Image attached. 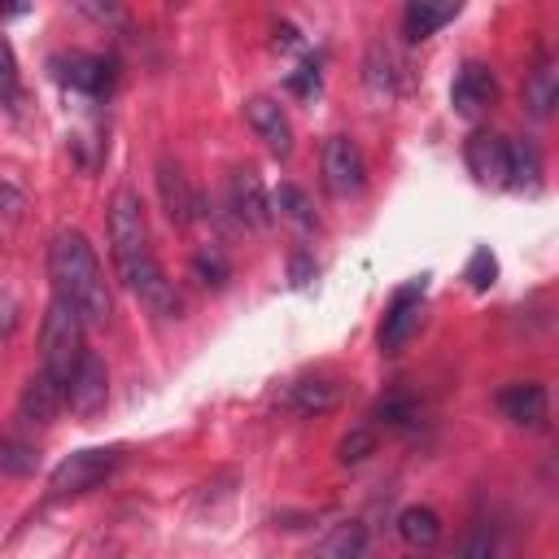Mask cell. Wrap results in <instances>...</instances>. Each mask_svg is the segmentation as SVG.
Here are the masks:
<instances>
[{"label": "cell", "instance_id": "obj_9", "mask_svg": "<svg viewBox=\"0 0 559 559\" xmlns=\"http://www.w3.org/2000/svg\"><path fill=\"white\" fill-rule=\"evenodd\" d=\"M463 162L485 188H507V140L498 131H472L463 144Z\"/></svg>", "mask_w": 559, "mask_h": 559}, {"label": "cell", "instance_id": "obj_20", "mask_svg": "<svg viewBox=\"0 0 559 559\" xmlns=\"http://www.w3.org/2000/svg\"><path fill=\"white\" fill-rule=\"evenodd\" d=\"M284 397L301 415H323V411H332L341 402V384L336 380H293Z\"/></svg>", "mask_w": 559, "mask_h": 559}, {"label": "cell", "instance_id": "obj_21", "mask_svg": "<svg viewBox=\"0 0 559 559\" xmlns=\"http://www.w3.org/2000/svg\"><path fill=\"white\" fill-rule=\"evenodd\" d=\"M271 214H280L284 223H293L301 236H310L314 227H319V218H314V205H310V197L297 188V183H280L275 188V197H271Z\"/></svg>", "mask_w": 559, "mask_h": 559}, {"label": "cell", "instance_id": "obj_1", "mask_svg": "<svg viewBox=\"0 0 559 559\" xmlns=\"http://www.w3.org/2000/svg\"><path fill=\"white\" fill-rule=\"evenodd\" d=\"M109 258L118 280L162 319H179V293L166 280V271L157 266L153 249H148V223H144V205L131 188H118L109 201Z\"/></svg>", "mask_w": 559, "mask_h": 559}, {"label": "cell", "instance_id": "obj_5", "mask_svg": "<svg viewBox=\"0 0 559 559\" xmlns=\"http://www.w3.org/2000/svg\"><path fill=\"white\" fill-rule=\"evenodd\" d=\"M319 166H323V188H328L332 197H358L362 183H367L362 148H358L349 135H328Z\"/></svg>", "mask_w": 559, "mask_h": 559}, {"label": "cell", "instance_id": "obj_31", "mask_svg": "<svg viewBox=\"0 0 559 559\" xmlns=\"http://www.w3.org/2000/svg\"><path fill=\"white\" fill-rule=\"evenodd\" d=\"M288 92H297V96H314V92H319V70H314V66H301L297 74H288Z\"/></svg>", "mask_w": 559, "mask_h": 559}, {"label": "cell", "instance_id": "obj_10", "mask_svg": "<svg viewBox=\"0 0 559 559\" xmlns=\"http://www.w3.org/2000/svg\"><path fill=\"white\" fill-rule=\"evenodd\" d=\"M419 314H424V280L397 288V297H393V306H389V314H384V328H380L384 354H397V349L411 341V332L419 328Z\"/></svg>", "mask_w": 559, "mask_h": 559}, {"label": "cell", "instance_id": "obj_2", "mask_svg": "<svg viewBox=\"0 0 559 559\" xmlns=\"http://www.w3.org/2000/svg\"><path fill=\"white\" fill-rule=\"evenodd\" d=\"M48 280H52V297L70 301L79 310L83 323H109V288H105V271L96 249L87 245L83 231L66 227L52 236L48 245Z\"/></svg>", "mask_w": 559, "mask_h": 559}, {"label": "cell", "instance_id": "obj_19", "mask_svg": "<svg viewBox=\"0 0 559 559\" xmlns=\"http://www.w3.org/2000/svg\"><path fill=\"white\" fill-rule=\"evenodd\" d=\"M397 537L411 546V550H432L441 542V515L432 507H406L397 515Z\"/></svg>", "mask_w": 559, "mask_h": 559}, {"label": "cell", "instance_id": "obj_23", "mask_svg": "<svg viewBox=\"0 0 559 559\" xmlns=\"http://www.w3.org/2000/svg\"><path fill=\"white\" fill-rule=\"evenodd\" d=\"M362 70H367V74H362V79H367V92L380 96V100H389L393 87H397V61H393V52H389L384 44H371Z\"/></svg>", "mask_w": 559, "mask_h": 559}, {"label": "cell", "instance_id": "obj_8", "mask_svg": "<svg viewBox=\"0 0 559 559\" xmlns=\"http://www.w3.org/2000/svg\"><path fill=\"white\" fill-rule=\"evenodd\" d=\"M493 100H498V79H493V70L480 66V61H463L459 74H454V83H450V105H454L463 118H472V114L489 109Z\"/></svg>", "mask_w": 559, "mask_h": 559}, {"label": "cell", "instance_id": "obj_29", "mask_svg": "<svg viewBox=\"0 0 559 559\" xmlns=\"http://www.w3.org/2000/svg\"><path fill=\"white\" fill-rule=\"evenodd\" d=\"M493 275H498L493 253H489V249H476V253H472V262H467V271H463V280H467L476 293H485V288L493 284Z\"/></svg>", "mask_w": 559, "mask_h": 559}, {"label": "cell", "instance_id": "obj_32", "mask_svg": "<svg viewBox=\"0 0 559 559\" xmlns=\"http://www.w3.org/2000/svg\"><path fill=\"white\" fill-rule=\"evenodd\" d=\"M288 280H293V284H297V288H306V284H310V280H314V262H310V258H306V253H297V258H293V262H288Z\"/></svg>", "mask_w": 559, "mask_h": 559}, {"label": "cell", "instance_id": "obj_28", "mask_svg": "<svg viewBox=\"0 0 559 559\" xmlns=\"http://www.w3.org/2000/svg\"><path fill=\"white\" fill-rule=\"evenodd\" d=\"M367 454H376V432L371 428H349L345 437H341V445H336V459L341 463H362Z\"/></svg>", "mask_w": 559, "mask_h": 559}, {"label": "cell", "instance_id": "obj_3", "mask_svg": "<svg viewBox=\"0 0 559 559\" xmlns=\"http://www.w3.org/2000/svg\"><path fill=\"white\" fill-rule=\"evenodd\" d=\"M83 319L70 301L52 297L48 301V314H44V332H39V371L48 380H57L61 389L70 384V371L74 362L83 358Z\"/></svg>", "mask_w": 559, "mask_h": 559}, {"label": "cell", "instance_id": "obj_26", "mask_svg": "<svg viewBox=\"0 0 559 559\" xmlns=\"http://www.w3.org/2000/svg\"><path fill=\"white\" fill-rule=\"evenodd\" d=\"M0 100L9 109H17L22 100V74H17V57H13V44L0 35Z\"/></svg>", "mask_w": 559, "mask_h": 559}, {"label": "cell", "instance_id": "obj_13", "mask_svg": "<svg viewBox=\"0 0 559 559\" xmlns=\"http://www.w3.org/2000/svg\"><path fill=\"white\" fill-rule=\"evenodd\" d=\"M57 79L74 92H87V96H100L109 83H114V61L105 57H92V52H70V57H57Z\"/></svg>", "mask_w": 559, "mask_h": 559}, {"label": "cell", "instance_id": "obj_4", "mask_svg": "<svg viewBox=\"0 0 559 559\" xmlns=\"http://www.w3.org/2000/svg\"><path fill=\"white\" fill-rule=\"evenodd\" d=\"M118 463H122V450H118V445H92V450H74V454H66V459L52 467L48 489H52L57 498L87 493V489H96L105 476H114V467H118Z\"/></svg>", "mask_w": 559, "mask_h": 559}, {"label": "cell", "instance_id": "obj_30", "mask_svg": "<svg viewBox=\"0 0 559 559\" xmlns=\"http://www.w3.org/2000/svg\"><path fill=\"white\" fill-rule=\"evenodd\" d=\"M22 205H26L22 183H17L13 175H0V210H4L9 218H17V214H22Z\"/></svg>", "mask_w": 559, "mask_h": 559}, {"label": "cell", "instance_id": "obj_24", "mask_svg": "<svg viewBox=\"0 0 559 559\" xmlns=\"http://www.w3.org/2000/svg\"><path fill=\"white\" fill-rule=\"evenodd\" d=\"M371 419H380V424H389V428H411V424L419 419V402H415L411 393H384V397L376 402Z\"/></svg>", "mask_w": 559, "mask_h": 559}, {"label": "cell", "instance_id": "obj_18", "mask_svg": "<svg viewBox=\"0 0 559 559\" xmlns=\"http://www.w3.org/2000/svg\"><path fill=\"white\" fill-rule=\"evenodd\" d=\"M459 13V4H432V0H411L406 9H402V35L411 39V44H419V39H428L432 31H441L450 17Z\"/></svg>", "mask_w": 559, "mask_h": 559}, {"label": "cell", "instance_id": "obj_7", "mask_svg": "<svg viewBox=\"0 0 559 559\" xmlns=\"http://www.w3.org/2000/svg\"><path fill=\"white\" fill-rule=\"evenodd\" d=\"M245 122L253 127V135L271 148V157H288L293 153V127H288V114L280 100L271 96H249L245 100Z\"/></svg>", "mask_w": 559, "mask_h": 559}, {"label": "cell", "instance_id": "obj_12", "mask_svg": "<svg viewBox=\"0 0 559 559\" xmlns=\"http://www.w3.org/2000/svg\"><path fill=\"white\" fill-rule=\"evenodd\" d=\"M227 205L245 227H266L271 223V197L258 179V170H236L227 183Z\"/></svg>", "mask_w": 559, "mask_h": 559}, {"label": "cell", "instance_id": "obj_25", "mask_svg": "<svg viewBox=\"0 0 559 559\" xmlns=\"http://www.w3.org/2000/svg\"><path fill=\"white\" fill-rule=\"evenodd\" d=\"M39 467V450L17 441V437H0V476H31Z\"/></svg>", "mask_w": 559, "mask_h": 559}, {"label": "cell", "instance_id": "obj_6", "mask_svg": "<svg viewBox=\"0 0 559 559\" xmlns=\"http://www.w3.org/2000/svg\"><path fill=\"white\" fill-rule=\"evenodd\" d=\"M105 402H109V371H105L100 354L83 349V358L74 362L70 384H66V406H70L74 415L92 419L96 411H105Z\"/></svg>", "mask_w": 559, "mask_h": 559}, {"label": "cell", "instance_id": "obj_11", "mask_svg": "<svg viewBox=\"0 0 559 559\" xmlns=\"http://www.w3.org/2000/svg\"><path fill=\"white\" fill-rule=\"evenodd\" d=\"M157 197H162V210H166V218L175 227H188L197 218V192H192L188 175L170 157L157 162Z\"/></svg>", "mask_w": 559, "mask_h": 559}, {"label": "cell", "instance_id": "obj_27", "mask_svg": "<svg viewBox=\"0 0 559 559\" xmlns=\"http://www.w3.org/2000/svg\"><path fill=\"white\" fill-rule=\"evenodd\" d=\"M227 258L218 253V249H201L197 258H192V280L197 284H205V288H223L227 284Z\"/></svg>", "mask_w": 559, "mask_h": 559}, {"label": "cell", "instance_id": "obj_22", "mask_svg": "<svg viewBox=\"0 0 559 559\" xmlns=\"http://www.w3.org/2000/svg\"><path fill=\"white\" fill-rule=\"evenodd\" d=\"M362 550H367V528L358 520H345L314 546V559H362Z\"/></svg>", "mask_w": 559, "mask_h": 559}, {"label": "cell", "instance_id": "obj_16", "mask_svg": "<svg viewBox=\"0 0 559 559\" xmlns=\"http://www.w3.org/2000/svg\"><path fill=\"white\" fill-rule=\"evenodd\" d=\"M507 188L520 192L542 188V153L533 140H507Z\"/></svg>", "mask_w": 559, "mask_h": 559}, {"label": "cell", "instance_id": "obj_15", "mask_svg": "<svg viewBox=\"0 0 559 559\" xmlns=\"http://www.w3.org/2000/svg\"><path fill=\"white\" fill-rule=\"evenodd\" d=\"M498 406L511 424H524V428H537L546 419V389L537 380H520V384H507L498 393Z\"/></svg>", "mask_w": 559, "mask_h": 559}, {"label": "cell", "instance_id": "obj_17", "mask_svg": "<svg viewBox=\"0 0 559 559\" xmlns=\"http://www.w3.org/2000/svg\"><path fill=\"white\" fill-rule=\"evenodd\" d=\"M555 105H559V70L555 61H537L524 79V109L533 118H550Z\"/></svg>", "mask_w": 559, "mask_h": 559}, {"label": "cell", "instance_id": "obj_14", "mask_svg": "<svg viewBox=\"0 0 559 559\" xmlns=\"http://www.w3.org/2000/svg\"><path fill=\"white\" fill-rule=\"evenodd\" d=\"M66 406V389L57 384V380H48L44 371H35L31 380H26V389H22V397H17V415L26 419V424H52V415Z\"/></svg>", "mask_w": 559, "mask_h": 559}]
</instances>
